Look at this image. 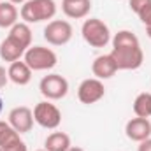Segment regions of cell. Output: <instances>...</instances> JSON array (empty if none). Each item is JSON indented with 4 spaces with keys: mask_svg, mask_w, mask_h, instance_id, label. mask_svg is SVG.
Segmentation results:
<instances>
[{
    "mask_svg": "<svg viewBox=\"0 0 151 151\" xmlns=\"http://www.w3.org/2000/svg\"><path fill=\"white\" fill-rule=\"evenodd\" d=\"M113 56L118 70H135L144 62V53L135 34L130 30H119L113 37Z\"/></svg>",
    "mask_w": 151,
    "mask_h": 151,
    "instance_id": "cell-1",
    "label": "cell"
},
{
    "mask_svg": "<svg viewBox=\"0 0 151 151\" xmlns=\"http://www.w3.org/2000/svg\"><path fill=\"white\" fill-rule=\"evenodd\" d=\"M56 14L55 0H28L21 5L19 16L25 23H40L53 19Z\"/></svg>",
    "mask_w": 151,
    "mask_h": 151,
    "instance_id": "cell-2",
    "label": "cell"
},
{
    "mask_svg": "<svg viewBox=\"0 0 151 151\" xmlns=\"http://www.w3.org/2000/svg\"><path fill=\"white\" fill-rule=\"evenodd\" d=\"M81 34H83V39L91 47H106L109 44V40H111L109 27L99 18L84 19V23L81 27Z\"/></svg>",
    "mask_w": 151,
    "mask_h": 151,
    "instance_id": "cell-3",
    "label": "cell"
},
{
    "mask_svg": "<svg viewBox=\"0 0 151 151\" xmlns=\"http://www.w3.org/2000/svg\"><path fill=\"white\" fill-rule=\"evenodd\" d=\"M23 62L32 69V70H49L56 65L58 56L51 47H44V46H30L25 55H23Z\"/></svg>",
    "mask_w": 151,
    "mask_h": 151,
    "instance_id": "cell-4",
    "label": "cell"
},
{
    "mask_svg": "<svg viewBox=\"0 0 151 151\" xmlns=\"http://www.w3.org/2000/svg\"><path fill=\"white\" fill-rule=\"evenodd\" d=\"M39 90L47 100H60L69 93V81L60 74H47L40 79Z\"/></svg>",
    "mask_w": 151,
    "mask_h": 151,
    "instance_id": "cell-5",
    "label": "cell"
},
{
    "mask_svg": "<svg viewBox=\"0 0 151 151\" xmlns=\"http://www.w3.org/2000/svg\"><path fill=\"white\" fill-rule=\"evenodd\" d=\"M74 35V28L65 19H53L44 28V39L51 46H65Z\"/></svg>",
    "mask_w": 151,
    "mask_h": 151,
    "instance_id": "cell-6",
    "label": "cell"
},
{
    "mask_svg": "<svg viewBox=\"0 0 151 151\" xmlns=\"http://www.w3.org/2000/svg\"><path fill=\"white\" fill-rule=\"evenodd\" d=\"M34 121L39 123L42 128L55 130L62 123V113L55 104L44 100V102H39L34 107Z\"/></svg>",
    "mask_w": 151,
    "mask_h": 151,
    "instance_id": "cell-7",
    "label": "cell"
},
{
    "mask_svg": "<svg viewBox=\"0 0 151 151\" xmlns=\"http://www.w3.org/2000/svg\"><path fill=\"white\" fill-rule=\"evenodd\" d=\"M104 95H106L104 83L97 77L84 79L77 88V99L81 100V104H86V106L99 102L100 99H104Z\"/></svg>",
    "mask_w": 151,
    "mask_h": 151,
    "instance_id": "cell-8",
    "label": "cell"
},
{
    "mask_svg": "<svg viewBox=\"0 0 151 151\" xmlns=\"http://www.w3.org/2000/svg\"><path fill=\"white\" fill-rule=\"evenodd\" d=\"M9 125L21 135L32 130L34 127V111L27 106H19L11 109L9 113Z\"/></svg>",
    "mask_w": 151,
    "mask_h": 151,
    "instance_id": "cell-9",
    "label": "cell"
},
{
    "mask_svg": "<svg viewBox=\"0 0 151 151\" xmlns=\"http://www.w3.org/2000/svg\"><path fill=\"white\" fill-rule=\"evenodd\" d=\"M125 134L130 141L134 142H142L146 139L151 137V121L148 118H132L130 121H127V127H125Z\"/></svg>",
    "mask_w": 151,
    "mask_h": 151,
    "instance_id": "cell-10",
    "label": "cell"
},
{
    "mask_svg": "<svg viewBox=\"0 0 151 151\" xmlns=\"http://www.w3.org/2000/svg\"><path fill=\"white\" fill-rule=\"evenodd\" d=\"M91 72L97 79H111L116 72H118V67L114 63L113 56L111 55H102V56H97L91 63Z\"/></svg>",
    "mask_w": 151,
    "mask_h": 151,
    "instance_id": "cell-11",
    "label": "cell"
},
{
    "mask_svg": "<svg viewBox=\"0 0 151 151\" xmlns=\"http://www.w3.org/2000/svg\"><path fill=\"white\" fill-rule=\"evenodd\" d=\"M91 9V0H62V11L70 19H83Z\"/></svg>",
    "mask_w": 151,
    "mask_h": 151,
    "instance_id": "cell-12",
    "label": "cell"
},
{
    "mask_svg": "<svg viewBox=\"0 0 151 151\" xmlns=\"http://www.w3.org/2000/svg\"><path fill=\"white\" fill-rule=\"evenodd\" d=\"M7 74H9V81H12V83L18 84V86H25V84H28L30 79H32V69H30L25 62L18 60V62H12V63L9 65Z\"/></svg>",
    "mask_w": 151,
    "mask_h": 151,
    "instance_id": "cell-13",
    "label": "cell"
},
{
    "mask_svg": "<svg viewBox=\"0 0 151 151\" xmlns=\"http://www.w3.org/2000/svg\"><path fill=\"white\" fill-rule=\"evenodd\" d=\"M7 37L14 40L16 44H19L23 49H28L32 46V30L28 27V23H16L11 30Z\"/></svg>",
    "mask_w": 151,
    "mask_h": 151,
    "instance_id": "cell-14",
    "label": "cell"
},
{
    "mask_svg": "<svg viewBox=\"0 0 151 151\" xmlns=\"http://www.w3.org/2000/svg\"><path fill=\"white\" fill-rule=\"evenodd\" d=\"M25 51H27V49H23L19 44H16L14 40H11L9 37H5L0 42V58H2L4 62H9V63L18 62V60L25 55Z\"/></svg>",
    "mask_w": 151,
    "mask_h": 151,
    "instance_id": "cell-15",
    "label": "cell"
},
{
    "mask_svg": "<svg viewBox=\"0 0 151 151\" xmlns=\"http://www.w3.org/2000/svg\"><path fill=\"white\" fill-rule=\"evenodd\" d=\"M70 148V137L65 132H53L44 141L46 151H67Z\"/></svg>",
    "mask_w": 151,
    "mask_h": 151,
    "instance_id": "cell-16",
    "label": "cell"
},
{
    "mask_svg": "<svg viewBox=\"0 0 151 151\" xmlns=\"http://www.w3.org/2000/svg\"><path fill=\"white\" fill-rule=\"evenodd\" d=\"M18 9L11 2H0V28H12L18 23Z\"/></svg>",
    "mask_w": 151,
    "mask_h": 151,
    "instance_id": "cell-17",
    "label": "cell"
},
{
    "mask_svg": "<svg viewBox=\"0 0 151 151\" xmlns=\"http://www.w3.org/2000/svg\"><path fill=\"white\" fill-rule=\"evenodd\" d=\"M134 113L139 118L151 116V93H141L134 100Z\"/></svg>",
    "mask_w": 151,
    "mask_h": 151,
    "instance_id": "cell-18",
    "label": "cell"
},
{
    "mask_svg": "<svg viewBox=\"0 0 151 151\" xmlns=\"http://www.w3.org/2000/svg\"><path fill=\"white\" fill-rule=\"evenodd\" d=\"M16 137H19V134L9 125V121H0V146H5L9 144L11 141H14Z\"/></svg>",
    "mask_w": 151,
    "mask_h": 151,
    "instance_id": "cell-19",
    "label": "cell"
},
{
    "mask_svg": "<svg viewBox=\"0 0 151 151\" xmlns=\"http://www.w3.org/2000/svg\"><path fill=\"white\" fill-rule=\"evenodd\" d=\"M0 151H28V150H27V144L21 141V137H16V139L11 141L9 144L0 146Z\"/></svg>",
    "mask_w": 151,
    "mask_h": 151,
    "instance_id": "cell-20",
    "label": "cell"
},
{
    "mask_svg": "<svg viewBox=\"0 0 151 151\" xmlns=\"http://www.w3.org/2000/svg\"><path fill=\"white\" fill-rule=\"evenodd\" d=\"M137 16H139V19L146 25V28L151 27V2H150V4H146V5L141 9V12H139Z\"/></svg>",
    "mask_w": 151,
    "mask_h": 151,
    "instance_id": "cell-21",
    "label": "cell"
},
{
    "mask_svg": "<svg viewBox=\"0 0 151 151\" xmlns=\"http://www.w3.org/2000/svg\"><path fill=\"white\" fill-rule=\"evenodd\" d=\"M151 0H130L128 2V5H130V9L135 12V14H139L141 12V9L146 5V4H150Z\"/></svg>",
    "mask_w": 151,
    "mask_h": 151,
    "instance_id": "cell-22",
    "label": "cell"
},
{
    "mask_svg": "<svg viewBox=\"0 0 151 151\" xmlns=\"http://www.w3.org/2000/svg\"><path fill=\"white\" fill-rule=\"evenodd\" d=\"M7 81H9V74H7L5 67H2V65H0V90H2V88H5Z\"/></svg>",
    "mask_w": 151,
    "mask_h": 151,
    "instance_id": "cell-23",
    "label": "cell"
},
{
    "mask_svg": "<svg viewBox=\"0 0 151 151\" xmlns=\"http://www.w3.org/2000/svg\"><path fill=\"white\" fill-rule=\"evenodd\" d=\"M137 151H151V137L146 139V141H142V142H139Z\"/></svg>",
    "mask_w": 151,
    "mask_h": 151,
    "instance_id": "cell-24",
    "label": "cell"
},
{
    "mask_svg": "<svg viewBox=\"0 0 151 151\" xmlns=\"http://www.w3.org/2000/svg\"><path fill=\"white\" fill-rule=\"evenodd\" d=\"M11 4H14V5H23L25 2H28V0H9Z\"/></svg>",
    "mask_w": 151,
    "mask_h": 151,
    "instance_id": "cell-25",
    "label": "cell"
},
{
    "mask_svg": "<svg viewBox=\"0 0 151 151\" xmlns=\"http://www.w3.org/2000/svg\"><path fill=\"white\" fill-rule=\"evenodd\" d=\"M67 151H84V150H83V148H79V146H70Z\"/></svg>",
    "mask_w": 151,
    "mask_h": 151,
    "instance_id": "cell-26",
    "label": "cell"
},
{
    "mask_svg": "<svg viewBox=\"0 0 151 151\" xmlns=\"http://www.w3.org/2000/svg\"><path fill=\"white\" fill-rule=\"evenodd\" d=\"M2 109H4V100H2V97H0V114H2Z\"/></svg>",
    "mask_w": 151,
    "mask_h": 151,
    "instance_id": "cell-27",
    "label": "cell"
},
{
    "mask_svg": "<svg viewBox=\"0 0 151 151\" xmlns=\"http://www.w3.org/2000/svg\"><path fill=\"white\" fill-rule=\"evenodd\" d=\"M146 34H148V37L151 39V27H148V28H146Z\"/></svg>",
    "mask_w": 151,
    "mask_h": 151,
    "instance_id": "cell-28",
    "label": "cell"
},
{
    "mask_svg": "<svg viewBox=\"0 0 151 151\" xmlns=\"http://www.w3.org/2000/svg\"><path fill=\"white\" fill-rule=\"evenodd\" d=\"M37 151H46V150H37Z\"/></svg>",
    "mask_w": 151,
    "mask_h": 151,
    "instance_id": "cell-29",
    "label": "cell"
},
{
    "mask_svg": "<svg viewBox=\"0 0 151 151\" xmlns=\"http://www.w3.org/2000/svg\"><path fill=\"white\" fill-rule=\"evenodd\" d=\"M0 2H2V0H0Z\"/></svg>",
    "mask_w": 151,
    "mask_h": 151,
    "instance_id": "cell-30",
    "label": "cell"
}]
</instances>
